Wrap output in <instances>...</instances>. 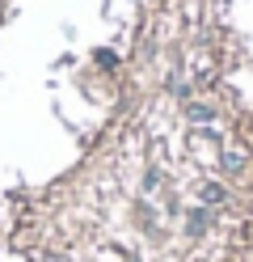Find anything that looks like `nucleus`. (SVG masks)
<instances>
[{"label":"nucleus","instance_id":"nucleus-1","mask_svg":"<svg viewBox=\"0 0 253 262\" xmlns=\"http://www.w3.org/2000/svg\"><path fill=\"white\" fill-rule=\"evenodd\" d=\"M224 165H228V169H241V165H245V157L236 152V148H228V157H224Z\"/></svg>","mask_w":253,"mask_h":262},{"label":"nucleus","instance_id":"nucleus-2","mask_svg":"<svg viewBox=\"0 0 253 262\" xmlns=\"http://www.w3.org/2000/svg\"><path fill=\"white\" fill-rule=\"evenodd\" d=\"M202 199H207V203H219V199H224V190H219V186H202Z\"/></svg>","mask_w":253,"mask_h":262}]
</instances>
